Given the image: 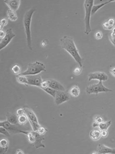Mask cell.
<instances>
[{"label": "cell", "mask_w": 115, "mask_h": 154, "mask_svg": "<svg viewBox=\"0 0 115 154\" xmlns=\"http://www.w3.org/2000/svg\"><path fill=\"white\" fill-rule=\"evenodd\" d=\"M7 121H8L12 125H18V116L14 113H12L10 112H8L7 114Z\"/></svg>", "instance_id": "16"}, {"label": "cell", "mask_w": 115, "mask_h": 154, "mask_svg": "<svg viewBox=\"0 0 115 154\" xmlns=\"http://www.w3.org/2000/svg\"><path fill=\"white\" fill-rule=\"evenodd\" d=\"M18 120L19 125H25L28 122V121H29L28 118L26 116L25 114L18 116Z\"/></svg>", "instance_id": "25"}, {"label": "cell", "mask_w": 115, "mask_h": 154, "mask_svg": "<svg viewBox=\"0 0 115 154\" xmlns=\"http://www.w3.org/2000/svg\"><path fill=\"white\" fill-rule=\"evenodd\" d=\"M46 66L43 63L36 61L34 63H29L27 69L23 73L20 74L22 75H37L39 74L42 72L46 71Z\"/></svg>", "instance_id": "4"}, {"label": "cell", "mask_w": 115, "mask_h": 154, "mask_svg": "<svg viewBox=\"0 0 115 154\" xmlns=\"http://www.w3.org/2000/svg\"><path fill=\"white\" fill-rule=\"evenodd\" d=\"M7 15L8 19L12 22L16 21L18 19V17L16 13V12L13 11L11 9H8L7 12Z\"/></svg>", "instance_id": "20"}, {"label": "cell", "mask_w": 115, "mask_h": 154, "mask_svg": "<svg viewBox=\"0 0 115 154\" xmlns=\"http://www.w3.org/2000/svg\"><path fill=\"white\" fill-rule=\"evenodd\" d=\"M89 136L92 140L97 141V140L100 139L101 137V131L100 130H93L90 132Z\"/></svg>", "instance_id": "18"}, {"label": "cell", "mask_w": 115, "mask_h": 154, "mask_svg": "<svg viewBox=\"0 0 115 154\" xmlns=\"http://www.w3.org/2000/svg\"><path fill=\"white\" fill-rule=\"evenodd\" d=\"M16 78H17V80L18 83H20L22 84H24V85H26V87L28 86L26 76L22 75L20 74L17 75H16Z\"/></svg>", "instance_id": "22"}, {"label": "cell", "mask_w": 115, "mask_h": 154, "mask_svg": "<svg viewBox=\"0 0 115 154\" xmlns=\"http://www.w3.org/2000/svg\"><path fill=\"white\" fill-rule=\"evenodd\" d=\"M111 125V121H108L107 122H102L99 125L98 128L101 131H104V130H108V128L110 127Z\"/></svg>", "instance_id": "23"}, {"label": "cell", "mask_w": 115, "mask_h": 154, "mask_svg": "<svg viewBox=\"0 0 115 154\" xmlns=\"http://www.w3.org/2000/svg\"><path fill=\"white\" fill-rule=\"evenodd\" d=\"M12 71L13 73L17 75H19L21 73V68L20 66L18 65H15L12 68Z\"/></svg>", "instance_id": "26"}, {"label": "cell", "mask_w": 115, "mask_h": 154, "mask_svg": "<svg viewBox=\"0 0 115 154\" xmlns=\"http://www.w3.org/2000/svg\"><path fill=\"white\" fill-rule=\"evenodd\" d=\"M102 27L104 28V29L106 30H111L112 29V28L110 26V25L108 24V21H105L103 24H102Z\"/></svg>", "instance_id": "34"}, {"label": "cell", "mask_w": 115, "mask_h": 154, "mask_svg": "<svg viewBox=\"0 0 115 154\" xmlns=\"http://www.w3.org/2000/svg\"><path fill=\"white\" fill-rule=\"evenodd\" d=\"M95 37L96 39L97 40H99V39H101L102 37V33L99 31H97L95 34Z\"/></svg>", "instance_id": "36"}, {"label": "cell", "mask_w": 115, "mask_h": 154, "mask_svg": "<svg viewBox=\"0 0 115 154\" xmlns=\"http://www.w3.org/2000/svg\"><path fill=\"white\" fill-rule=\"evenodd\" d=\"M108 75L104 72H94L91 73L88 75V80L89 81L92 80H98L101 81H108Z\"/></svg>", "instance_id": "10"}, {"label": "cell", "mask_w": 115, "mask_h": 154, "mask_svg": "<svg viewBox=\"0 0 115 154\" xmlns=\"http://www.w3.org/2000/svg\"><path fill=\"white\" fill-rule=\"evenodd\" d=\"M54 102L57 105H60L63 103L70 100V96L68 94L63 91H57L55 97Z\"/></svg>", "instance_id": "9"}, {"label": "cell", "mask_w": 115, "mask_h": 154, "mask_svg": "<svg viewBox=\"0 0 115 154\" xmlns=\"http://www.w3.org/2000/svg\"><path fill=\"white\" fill-rule=\"evenodd\" d=\"M60 44L61 47L72 56L75 61L79 65V67H82L83 60L80 56L73 37L64 36L60 39Z\"/></svg>", "instance_id": "1"}, {"label": "cell", "mask_w": 115, "mask_h": 154, "mask_svg": "<svg viewBox=\"0 0 115 154\" xmlns=\"http://www.w3.org/2000/svg\"><path fill=\"white\" fill-rule=\"evenodd\" d=\"M28 85L36 86L41 88L42 83V79L39 74L26 75Z\"/></svg>", "instance_id": "8"}, {"label": "cell", "mask_w": 115, "mask_h": 154, "mask_svg": "<svg viewBox=\"0 0 115 154\" xmlns=\"http://www.w3.org/2000/svg\"><path fill=\"white\" fill-rule=\"evenodd\" d=\"M6 35V33H5L3 30H0V38L1 40L3 39Z\"/></svg>", "instance_id": "39"}, {"label": "cell", "mask_w": 115, "mask_h": 154, "mask_svg": "<svg viewBox=\"0 0 115 154\" xmlns=\"http://www.w3.org/2000/svg\"><path fill=\"white\" fill-rule=\"evenodd\" d=\"M20 125H12L8 121H2L0 122V127H3L7 129L11 134H15L17 133H21L22 131H27L25 128L21 127Z\"/></svg>", "instance_id": "6"}, {"label": "cell", "mask_w": 115, "mask_h": 154, "mask_svg": "<svg viewBox=\"0 0 115 154\" xmlns=\"http://www.w3.org/2000/svg\"><path fill=\"white\" fill-rule=\"evenodd\" d=\"M112 153H113V149L106 147L104 144H99L98 146L97 154H112Z\"/></svg>", "instance_id": "15"}, {"label": "cell", "mask_w": 115, "mask_h": 154, "mask_svg": "<svg viewBox=\"0 0 115 154\" xmlns=\"http://www.w3.org/2000/svg\"><path fill=\"white\" fill-rule=\"evenodd\" d=\"M82 71V68L81 67H77L76 68L74 71H73V74L75 75H79L81 74V72Z\"/></svg>", "instance_id": "31"}, {"label": "cell", "mask_w": 115, "mask_h": 154, "mask_svg": "<svg viewBox=\"0 0 115 154\" xmlns=\"http://www.w3.org/2000/svg\"><path fill=\"white\" fill-rule=\"evenodd\" d=\"M0 133L2 134L7 137H10L11 136V134L8 131L7 129H6L5 128L3 127H0Z\"/></svg>", "instance_id": "28"}, {"label": "cell", "mask_w": 115, "mask_h": 154, "mask_svg": "<svg viewBox=\"0 0 115 154\" xmlns=\"http://www.w3.org/2000/svg\"><path fill=\"white\" fill-rule=\"evenodd\" d=\"M6 33V36L3 39L1 40L0 41V50H2L5 47H6L10 43L12 40L15 37V34L11 28L8 29Z\"/></svg>", "instance_id": "7"}, {"label": "cell", "mask_w": 115, "mask_h": 154, "mask_svg": "<svg viewBox=\"0 0 115 154\" xmlns=\"http://www.w3.org/2000/svg\"><path fill=\"white\" fill-rule=\"evenodd\" d=\"M114 1H115V0H110V1H108L106 2L102 3L99 4V5H98L93 6V7H92V13H91V14H92V15H94L99 9H100L101 8L104 7L105 5H107L108 3H109L110 2H114Z\"/></svg>", "instance_id": "19"}, {"label": "cell", "mask_w": 115, "mask_h": 154, "mask_svg": "<svg viewBox=\"0 0 115 154\" xmlns=\"http://www.w3.org/2000/svg\"><path fill=\"white\" fill-rule=\"evenodd\" d=\"M36 9L34 8H31L24 16L23 18V24L25 29V32L26 37V41L28 46L30 50H32V38L31 33V23L32 21V18L34 13H35Z\"/></svg>", "instance_id": "2"}, {"label": "cell", "mask_w": 115, "mask_h": 154, "mask_svg": "<svg viewBox=\"0 0 115 154\" xmlns=\"http://www.w3.org/2000/svg\"><path fill=\"white\" fill-rule=\"evenodd\" d=\"M112 154H115V149H113V153Z\"/></svg>", "instance_id": "44"}, {"label": "cell", "mask_w": 115, "mask_h": 154, "mask_svg": "<svg viewBox=\"0 0 115 154\" xmlns=\"http://www.w3.org/2000/svg\"><path fill=\"white\" fill-rule=\"evenodd\" d=\"M86 93L88 94H95L96 95L99 93H106V92H110L112 90L111 89H110L108 88H106L102 84L101 81H99V82L98 84H92L91 85H89L86 89Z\"/></svg>", "instance_id": "5"}, {"label": "cell", "mask_w": 115, "mask_h": 154, "mask_svg": "<svg viewBox=\"0 0 115 154\" xmlns=\"http://www.w3.org/2000/svg\"><path fill=\"white\" fill-rule=\"evenodd\" d=\"M24 109L25 111V114L28 118L29 121L38 122L37 116L32 110L26 106H25L24 107Z\"/></svg>", "instance_id": "14"}, {"label": "cell", "mask_w": 115, "mask_h": 154, "mask_svg": "<svg viewBox=\"0 0 115 154\" xmlns=\"http://www.w3.org/2000/svg\"><path fill=\"white\" fill-rule=\"evenodd\" d=\"M25 114V111L24 108H22V109H19L17 111V115L18 116H22Z\"/></svg>", "instance_id": "35"}, {"label": "cell", "mask_w": 115, "mask_h": 154, "mask_svg": "<svg viewBox=\"0 0 115 154\" xmlns=\"http://www.w3.org/2000/svg\"><path fill=\"white\" fill-rule=\"evenodd\" d=\"M110 73L112 75V76H114L115 77V67L112 68L111 70H110Z\"/></svg>", "instance_id": "41"}, {"label": "cell", "mask_w": 115, "mask_h": 154, "mask_svg": "<svg viewBox=\"0 0 115 154\" xmlns=\"http://www.w3.org/2000/svg\"><path fill=\"white\" fill-rule=\"evenodd\" d=\"M94 122L99 125L100 123L103 122V118L101 117L100 116H98V117L95 118Z\"/></svg>", "instance_id": "37"}, {"label": "cell", "mask_w": 115, "mask_h": 154, "mask_svg": "<svg viewBox=\"0 0 115 154\" xmlns=\"http://www.w3.org/2000/svg\"><path fill=\"white\" fill-rule=\"evenodd\" d=\"M42 89H43L44 91H46L47 93H48L50 96H52L53 97L55 98L56 95L57 91V90H54V89H53L52 88H50L49 87L42 88Z\"/></svg>", "instance_id": "24"}, {"label": "cell", "mask_w": 115, "mask_h": 154, "mask_svg": "<svg viewBox=\"0 0 115 154\" xmlns=\"http://www.w3.org/2000/svg\"><path fill=\"white\" fill-rule=\"evenodd\" d=\"M70 94L73 97H78L80 94V89L79 87L77 85H74L70 89L69 91Z\"/></svg>", "instance_id": "21"}, {"label": "cell", "mask_w": 115, "mask_h": 154, "mask_svg": "<svg viewBox=\"0 0 115 154\" xmlns=\"http://www.w3.org/2000/svg\"><path fill=\"white\" fill-rule=\"evenodd\" d=\"M109 39L110 41L111 42V43L113 44V45L115 46V35L113 33H111L109 35Z\"/></svg>", "instance_id": "32"}, {"label": "cell", "mask_w": 115, "mask_h": 154, "mask_svg": "<svg viewBox=\"0 0 115 154\" xmlns=\"http://www.w3.org/2000/svg\"><path fill=\"white\" fill-rule=\"evenodd\" d=\"M101 137L103 138H106L108 136V132L107 130H104V131H101Z\"/></svg>", "instance_id": "38"}, {"label": "cell", "mask_w": 115, "mask_h": 154, "mask_svg": "<svg viewBox=\"0 0 115 154\" xmlns=\"http://www.w3.org/2000/svg\"><path fill=\"white\" fill-rule=\"evenodd\" d=\"M8 24V20L6 18H3L0 22V29L2 30L3 28Z\"/></svg>", "instance_id": "30"}, {"label": "cell", "mask_w": 115, "mask_h": 154, "mask_svg": "<svg viewBox=\"0 0 115 154\" xmlns=\"http://www.w3.org/2000/svg\"><path fill=\"white\" fill-rule=\"evenodd\" d=\"M47 81L48 85L49 87L52 88L57 91H65V88L59 81L54 80V79H49V80H47Z\"/></svg>", "instance_id": "12"}, {"label": "cell", "mask_w": 115, "mask_h": 154, "mask_svg": "<svg viewBox=\"0 0 115 154\" xmlns=\"http://www.w3.org/2000/svg\"><path fill=\"white\" fill-rule=\"evenodd\" d=\"M110 26L113 29L115 24V21L114 18H110L107 21Z\"/></svg>", "instance_id": "33"}, {"label": "cell", "mask_w": 115, "mask_h": 154, "mask_svg": "<svg viewBox=\"0 0 115 154\" xmlns=\"http://www.w3.org/2000/svg\"><path fill=\"white\" fill-rule=\"evenodd\" d=\"M4 2L9 8V9L15 12L18 9L20 4V0H5Z\"/></svg>", "instance_id": "13"}, {"label": "cell", "mask_w": 115, "mask_h": 154, "mask_svg": "<svg viewBox=\"0 0 115 154\" xmlns=\"http://www.w3.org/2000/svg\"><path fill=\"white\" fill-rule=\"evenodd\" d=\"M16 154H24V153L23 152V151H22V150H20V149H19V150H17V153H16Z\"/></svg>", "instance_id": "42"}, {"label": "cell", "mask_w": 115, "mask_h": 154, "mask_svg": "<svg viewBox=\"0 0 115 154\" xmlns=\"http://www.w3.org/2000/svg\"><path fill=\"white\" fill-rule=\"evenodd\" d=\"M30 125L32 127V131H37L38 129L39 128V127L41 126L40 124L38 123V122H32V121H29Z\"/></svg>", "instance_id": "27"}, {"label": "cell", "mask_w": 115, "mask_h": 154, "mask_svg": "<svg viewBox=\"0 0 115 154\" xmlns=\"http://www.w3.org/2000/svg\"><path fill=\"white\" fill-rule=\"evenodd\" d=\"M8 141L3 139L0 141V154H4L7 151L8 149Z\"/></svg>", "instance_id": "17"}, {"label": "cell", "mask_w": 115, "mask_h": 154, "mask_svg": "<svg viewBox=\"0 0 115 154\" xmlns=\"http://www.w3.org/2000/svg\"><path fill=\"white\" fill-rule=\"evenodd\" d=\"M47 87H48V83H47V81H42V84H41V88L42 89V88Z\"/></svg>", "instance_id": "40"}, {"label": "cell", "mask_w": 115, "mask_h": 154, "mask_svg": "<svg viewBox=\"0 0 115 154\" xmlns=\"http://www.w3.org/2000/svg\"><path fill=\"white\" fill-rule=\"evenodd\" d=\"M112 33H113L114 34H115V28H114L113 29H112V32H111Z\"/></svg>", "instance_id": "43"}, {"label": "cell", "mask_w": 115, "mask_h": 154, "mask_svg": "<svg viewBox=\"0 0 115 154\" xmlns=\"http://www.w3.org/2000/svg\"><path fill=\"white\" fill-rule=\"evenodd\" d=\"M94 0H85L84 2V6L85 9V34L89 35L92 31L91 27V16L92 13V9L93 6Z\"/></svg>", "instance_id": "3"}, {"label": "cell", "mask_w": 115, "mask_h": 154, "mask_svg": "<svg viewBox=\"0 0 115 154\" xmlns=\"http://www.w3.org/2000/svg\"><path fill=\"white\" fill-rule=\"evenodd\" d=\"M34 134L35 136V141L33 144V146L36 149L40 147L45 148V145L42 143V141L45 140L44 135H41L37 131H34Z\"/></svg>", "instance_id": "11"}, {"label": "cell", "mask_w": 115, "mask_h": 154, "mask_svg": "<svg viewBox=\"0 0 115 154\" xmlns=\"http://www.w3.org/2000/svg\"><path fill=\"white\" fill-rule=\"evenodd\" d=\"M47 131H48V130H47V128H46L45 127H44L43 126H41V125L39 127V128L38 129V130H37V132H38L41 135H45Z\"/></svg>", "instance_id": "29"}]
</instances>
